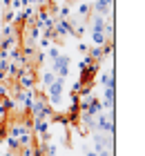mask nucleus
<instances>
[{"instance_id": "nucleus-1", "label": "nucleus", "mask_w": 145, "mask_h": 156, "mask_svg": "<svg viewBox=\"0 0 145 156\" xmlns=\"http://www.w3.org/2000/svg\"><path fill=\"white\" fill-rule=\"evenodd\" d=\"M65 80L67 78H58L49 85V87L45 89V96H47V103L52 105V107H60L63 105V96H65Z\"/></svg>"}, {"instance_id": "nucleus-2", "label": "nucleus", "mask_w": 145, "mask_h": 156, "mask_svg": "<svg viewBox=\"0 0 145 156\" xmlns=\"http://www.w3.org/2000/svg\"><path fill=\"white\" fill-rule=\"evenodd\" d=\"M94 129L114 136V109L107 112V114H103V112H100V114L94 116Z\"/></svg>"}, {"instance_id": "nucleus-3", "label": "nucleus", "mask_w": 145, "mask_h": 156, "mask_svg": "<svg viewBox=\"0 0 145 156\" xmlns=\"http://www.w3.org/2000/svg\"><path fill=\"white\" fill-rule=\"evenodd\" d=\"M16 80H18V87H20V89H34L36 83H38V78H36L34 67H23V69L18 72Z\"/></svg>"}, {"instance_id": "nucleus-4", "label": "nucleus", "mask_w": 145, "mask_h": 156, "mask_svg": "<svg viewBox=\"0 0 145 156\" xmlns=\"http://www.w3.org/2000/svg\"><path fill=\"white\" fill-rule=\"evenodd\" d=\"M34 98H36V91L34 89H20V87H16V96H13V101H16V105L23 107V112L31 109Z\"/></svg>"}, {"instance_id": "nucleus-5", "label": "nucleus", "mask_w": 145, "mask_h": 156, "mask_svg": "<svg viewBox=\"0 0 145 156\" xmlns=\"http://www.w3.org/2000/svg\"><path fill=\"white\" fill-rule=\"evenodd\" d=\"M98 72H100V62L98 60H92L87 67L81 69V78H78V80H81L83 85H94V78L98 76Z\"/></svg>"}, {"instance_id": "nucleus-6", "label": "nucleus", "mask_w": 145, "mask_h": 156, "mask_svg": "<svg viewBox=\"0 0 145 156\" xmlns=\"http://www.w3.org/2000/svg\"><path fill=\"white\" fill-rule=\"evenodd\" d=\"M52 62H54L52 72H54L58 78H67V76H69V56H67V54H60V56L54 58Z\"/></svg>"}, {"instance_id": "nucleus-7", "label": "nucleus", "mask_w": 145, "mask_h": 156, "mask_svg": "<svg viewBox=\"0 0 145 156\" xmlns=\"http://www.w3.org/2000/svg\"><path fill=\"white\" fill-rule=\"evenodd\" d=\"M54 34H56V38L74 36V23H71V20H63V18H58L56 23H54Z\"/></svg>"}, {"instance_id": "nucleus-8", "label": "nucleus", "mask_w": 145, "mask_h": 156, "mask_svg": "<svg viewBox=\"0 0 145 156\" xmlns=\"http://www.w3.org/2000/svg\"><path fill=\"white\" fill-rule=\"evenodd\" d=\"M103 150H114L112 136H110V134L98 132V134H94V152H103Z\"/></svg>"}, {"instance_id": "nucleus-9", "label": "nucleus", "mask_w": 145, "mask_h": 156, "mask_svg": "<svg viewBox=\"0 0 145 156\" xmlns=\"http://www.w3.org/2000/svg\"><path fill=\"white\" fill-rule=\"evenodd\" d=\"M31 132H36V136H38L40 143H47L49 140V120H34Z\"/></svg>"}, {"instance_id": "nucleus-10", "label": "nucleus", "mask_w": 145, "mask_h": 156, "mask_svg": "<svg viewBox=\"0 0 145 156\" xmlns=\"http://www.w3.org/2000/svg\"><path fill=\"white\" fill-rule=\"evenodd\" d=\"M112 7H114V0H96L92 5V9L98 13V16H112Z\"/></svg>"}, {"instance_id": "nucleus-11", "label": "nucleus", "mask_w": 145, "mask_h": 156, "mask_svg": "<svg viewBox=\"0 0 145 156\" xmlns=\"http://www.w3.org/2000/svg\"><path fill=\"white\" fill-rule=\"evenodd\" d=\"M100 96H103V98H100V103H103V109L107 107V109H114V103H116V91H114V87H105L103 89V94H100Z\"/></svg>"}, {"instance_id": "nucleus-12", "label": "nucleus", "mask_w": 145, "mask_h": 156, "mask_svg": "<svg viewBox=\"0 0 145 156\" xmlns=\"http://www.w3.org/2000/svg\"><path fill=\"white\" fill-rule=\"evenodd\" d=\"M98 78V83H100V87H116V78H114V69H110L107 74H100V76H96Z\"/></svg>"}, {"instance_id": "nucleus-13", "label": "nucleus", "mask_w": 145, "mask_h": 156, "mask_svg": "<svg viewBox=\"0 0 145 156\" xmlns=\"http://www.w3.org/2000/svg\"><path fill=\"white\" fill-rule=\"evenodd\" d=\"M105 18L103 16H98V13H94V18H92V34H105Z\"/></svg>"}, {"instance_id": "nucleus-14", "label": "nucleus", "mask_w": 145, "mask_h": 156, "mask_svg": "<svg viewBox=\"0 0 145 156\" xmlns=\"http://www.w3.org/2000/svg\"><path fill=\"white\" fill-rule=\"evenodd\" d=\"M54 80H56V74L52 72V69H45V72L40 74V83H42V87H40V89L45 91V89H47V87H49V85H52Z\"/></svg>"}, {"instance_id": "nucleus-15", "label": "nucleus", "mask_w": 145, "mask_h": 156, "mask_svg": "<svg viewBox=\"0 0 145 156\" xmlns=\"http://www.w3.org/2000/svg\"><path fill=\"white\" fill-rule=\"evenodd\" d=\"M89 13H92V5L85 2V0H81L78 7H76V18H87Z\"/></svg>"}, {"instance_id": "nucleus-16", "label": "nucleus", "mask_w": 145, "mask_h": 156, "mask_svg": "<svg viewBox=\"0 0 145 156\" xmlns=\"http://www.w3.org/2000/svg\"><path fill=\"white\" fill-rule=\"evenodd\" d=\"M87 56H89V58H94V60H103L105 58V56H103V45H100V47H96V45H94V47H89V54H87Z\"/></svg>"}, {"instance_id": "nucleus-17", "label": "nucleus", "mask_w": 145, "mask_h": 156, "mask_svg": "<svg viewBox=\"0 0 145 156\" xmlns=\"http://www.w3.org/2000/svg\"><path fill=\"white\" fill-rule=\"evenodd\" d=\"M56 13H58V18L69 20V16H71V7H69V5H60V7L56 9Z\"/></svg>"}, {"instance_id": "nucleus-18", "label": "nucleus", "mask_w": 145, "mask_h": 156, "mask_svg": "<svg viewBox=\"0 0 145 156\" xmlns=\"http://www.w3.org/2000/svg\"><path fill=\"white\" fill-rule=\"evenodd\" d=\"M5 143H7V147H9V152H11V154L20 150V143H18V138H13V136H5Z\"/></svg>"}, {"instance_id": "nucleus-19", "label": "nucleus", "mask_w": 145, "mask_h": 156, "mask_svg": "<svg viewBox=\"0 0 145 156\" xmlns=\"http://www.w3.org/2000/svg\"><path fill=\"white\" fill-rule=\"evenodd\" d=\"M11 36H16V25L5 23L2 25V38H11Z\"/></svg>"}, {"instance_id": "nucleus-20", "label": "nucleus", "mask_w": 145, "mask_h": 156, "mask_svg": "<svg viewBox=\"0 0 145 156\" xmlns=\"http://www.w3.org/2000/svg\"><path fill=\"white\" fill-rule=\"evenodd\" d=\"M13 45H16V36H11V38H2V42H0V51H9Z\"/></svg>"}, {"instance_id": "nucleus-21", "label": "nucleus", "mask_w": 145, "mask_h": 156, "mask_svg": "<svg viewBox=\"0 0 145 156\" xmlns=\"http://www.w3.org/2000/svg\"><path fill=\"white\" fill-rule=\"evenodd\" d=\"M20 72V67L16 65V62H9V67H7V80H11V78H16Z\"/></svg>"}, {"instance_id": "nucleus-22", "label": "nucleus", "mask_w": 145, "mask_h": 156, "mask_svg": "<svg viewBox=\"0 0 145 156\" xmlns=\"http://www.w3.org/2000/svg\"><path fill=\"white\" fill-rule=\"evenodd\" d=\"M58 56H60V49H58L56 45H49V49H47V51H45V58H58Z\"/></svg>"}, {"instance_id": "nucleus-23", "label": "nucleus", "mask_w": 145, "mask_h": 156, "mask_svg": "<svg viewBox=\"0 0 145 156\" xmlns=\"http://www.w3.org/2000/svg\"><path fill=\"white\" fill-rule=\"evenodd\" d=\"M92 40H94V45H96V47H100V45H105V42H107V36H105V34H92Z\"/></svg>"}, {"instance_id": "nucleus-24", "label": "nucleus", "mask_w": 145, "mask_h": 156, "mask_svg": "<svg viewBox=\"0 0 145 156\" xmlns=\"http://www.w3.org/2000/svg\"><path fill=\"white\" fill-rule=\"evenodd\" d=\"M112 54H114V40H107L103 45V56H110L112 58Z\"/></svg>"}, {"instance_id": "nucleus-25", "label": "nucleus", "mask_w": 145, "mask_h": 156, "mask_svg": "<svg viewBox=\"0 0 145 156\" xmlns=\"http://www.w3.org/2000/svg\"><path fill=\"white\" fill-rule=\"evenodd\" d=\"M13 20H16V11L7 9V11H5V23H11V25H13Z\"/></svg>"}, {"instance_id": "nucleus-26", "label": "nucleus", "mask_w": 145, "mask_h": 156, "mask_svg": "<svg viewBox=\"0 0 145 156\" xmlns=\"http://www.w3.org/2000/svg\"><path fill=\"white\" fill-rule=\"evenodd\" d=\"M9 9H11V11H20V9H23V2H20V0H11V2H9Z\"/></svg>"}, {"instance_id": "nucleus-27", "label": "nucleus", "mask_w": 145, "mask_h": 156, "mask_svg": "<svg viewBox=\"0 0 145 156\" xmlns=\"http://www.w3.org/2000/svg\"><path fill=\"white\" fill-rule=\"evenodd\" d=\"M78 51H81L83 56H87V54H89V45H87V42H83V40H81V42H78Z\"/></svg>"}, {"instance_id": "nucleus-28", "label": "nucleus", "mask_w": 145, "mask_h": 156, "mask_svg": "<svg viewBox=\"0 0 145 156\" xmlns=\"http://www.w3.org/2000/svg\"><path fill=\"white\" fill-rule=\"evenodd\" d=\"M34 154V145H27V147H20V156H31Z\"/></svg>"}, {"instance_id": "nucleus-29", "label": "nucleus", "mask_w": 145, "mask_h": 156, "mask_svg": "<svg viewBox=\"0 0 145 156\" xmlns=\"http://www.w3.org/2000/svg\"><path fill=\"white\" fill-rule=\"evenodd\" d=\"M81 87H83V83H81V80H76L74 85H71V94H78V91H81Z\"/></svg>"}, {"instance_id": "nucleus-30", "label": "nucleus", "mask_w": 145, "mask_h": 156, "mask_svg": "<svg viewBox=\"0 0 145 156\" xmlns=\"http://www.w3.org/2000/svg\"><path fill=\"white\" fill-rule=\"evenodd\" d=\"M85 156H98V154L94 152V150H85Z\"/></svg>"}, {"instance_id": "nucleus-31", "label": "nucleus", "mask_w": 145, "mask_h": 156, "mask_svg": "<svg viewBox=\"0 0 145 156\" xmlns=\"http://www.w3.org/2000/svg\"><path fill=\"white\" fill-rule=\"evenodd\" d=\"M47 2H49V0H36V5H38V7H45Z\"/></svg>"}]
</instances>
